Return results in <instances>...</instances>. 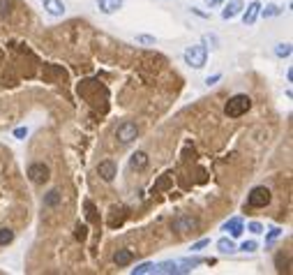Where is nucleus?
I'll list each match as a JSON object with an SVG mask.
<instances>
[{
  "label": "nucleus",
  "mask_w": 293,
  "mask_h": 275,
  "mask_svg": "<svg viewBox=\"0 0 293 275\" xmlns=\"http://www.w3.org/2000/svg\"><path fill=\"white\" fill-rule=\"evenodd\" d=\"M136 42H139V44H146V46H155L157 39L152 37V35H136Z\"/></svg>",
  "instance_id": "4be33fe9"
},
{
  "label": "nucleus",
  "mask_w": 293,
  "mask_h": 275,
  "mask_svg": "<svg viewBox=\"0 0 293 275\" xmlns=\"http://www.w3.org/2000/svg\"><path fill=\"white\" fill-rule=\"evenodd\" d=\"M208 245H210V238H201V241H196L194 245H192V252H199V250L208 248Z\"/></svg>",
  "instance_id": "393cba45"
},
{
  "label": "nucleus",
  "mask_w": 293,
  "mask_h": 275,
  "mask_svg": "<svg viewBox=\"0 0 293 275\" xmlns=\"http://www.w3.org/2000/svg\"><path fill=\"white\" fill-rule=\"evenodd\" d=\"M132 273H134V275L152 273V264H150V261H146V264H139V266H136V268H132Z\"/></svg>",
  "instance_id": "412c9836"
},
{
  "label": "nucleus",
  "mask_w": 293,
  "mask_h": 275,
  "mask_svg": "<svg viewBox=\"0 0 293 275\" xmlns=\"http://www.w3.org/2000/svg\"><path fill=\"white\" fill-rule=\"evenodd\" d=\"M123 0H97V10L102 14H115V12L123 10Z\"/></svg>",
  "instance_id": "1a4fd4ad"
},
{
  "label": "nucleus",
  "mask_w": 293,
  "mask_h": 275,
  "mask_svg": "<svg viewBox=\"0 0 293 275\" xmlns=\"http://www.w3.org/2000/svg\"><path fill=\"white\" fill-rule=\"evenodd\" d=\"M219 79H222V74H212V77L206 79V86H215V83H217Z\"/></svg>",
  "instance_id": "c85d7f7f"
},
{
  "label": "nucleus",
  "mask_w": 293,
  "mask_h": 275,
  "mask_svg": "<svg viewBox=\"0 0 293 275\" xmlns=\"http://www.w3.org/2000/svg\"><path fill=\"white\" fill-rule=\"evenodd\" d=\"M243 7H245L243 0H231V3H228V5L222 10V19H224V21H231V19H236L240 12H243Z\"/></svg>",
  "instance_id": "9d476101"
},
{
  "label": "nucleus",
  "mask_w": 293,
  "mask_h": 275,
  "mask_svg": "<svg viewBox=\"0 0 293 275\" xmlns=\"http://www.w3.org/2000/svg\"><path fill=\"white\" fill-rule=\"evenodd\" d=\"M185 63L190 67H194V70H201L203 65L208 63V49L203 44H196V46H187L185 49Z\"/></svg>",
  "instance_id": "f03ea898"
},
{
  "label": "nucleus",
  "mask_w": 293,
  "mask_h": 275,
  "mask_svg": "<svg viewBox=\"0 0 293 275\" xmlns=\"http://www.w3.org/2000/svg\"><path fill=\"white\" fill-rule=\"evenodd\" d=\"M86 210H88V220H95V206H92V201H86Z\"/></svg>",
  "instance_id": "cd10ccee"
},
{
  "label": "nucleus",
  "mask_w": 293,
  "mask_h": 275,
  "mask_svg": "<svg viewBox=\"0 0 293 275\" xmlns=\"http://www.w3.org/2000/svg\"><path fill=\"white\" fill-rule=\"evenodd\" d=\"M192 12H194V14H199V17H203V19H208V14H206V12H201V10H196V7H192Z\"/></svg>",
  "instance_id": "2f4dec72"
},
{
  "label": "nucleus",
  "mask_w": 293,
  "mask_h": 275,
  "mask_svg": "<svg viewBox=\"0 0 293 275\" xmlns=\"http://www.w3.org/2000/svg\"><path fill=\"white\" fill-rule=\"evenodd\" d=\"M60 204V192L58 190H51L46 197H44V206H58Z\"/></svg>",
  "instance_id": "a211bd4d"
},
{
  "label": "nucleus",
  "mask_w": 293,
  "mask_h": 275,
  "mask_svg": "<svg viewBox=\"0 0 293 275\" xmlns=\"http://www.w3.org/2000/svg\"><path fill=\"white\" fill-rule=\"evenodd\" d=\"M136 137H139V125L134 121H123L115 127V139L120 143H132Z\"/></svg>",
  "instance_id": "39448f33"
},
{
  "label": "nucleus",
  "mask_w": 293,
  "mask_h": 275,
  "mask_svg": "<svg viewBox=\"0 0 293 275\" xmlns=\"http://www.w3.org/2000/svg\"><path fill=\"white\" fill-rule=\"evenodd\" d=\"M148 162H150V160H148V155L143 153V150H136V153L132 155L130 167H132V169H136V171H143L148 167Z\"/></svg>",
  "instance_id": "ddd939ff"
},
{
  "label": "nucleus",
  "mask_w": 293,
  "mask_h": 275,
  "mask_svg": "<svg viewBox=\"0 0 293 275\" xmlns=\"http://www.w3.org/2000/svg\"><path fill=\"white\" fill-rule=\"evenodd\" d=\"M28 134V127H17V130H14V137L17 139H23Z\"/></svg>",
  "instance_id": "c756f323"
},
{
  "label": "nucleus",
  "mask_w": 293,
  "mask_h": 275,
  "mask_svg": "<svg viewBox=\"0 0 293 275\" xmlns=\"http://www.w3.org/2000/svg\"><path fill=\"white\" fill-rule=\"evenodd\" d=\"M256 248H259V243H256V241H245L243 245H240L243 252H256Z\"/></svg>",
  "instance_id": "b1692460"
},
{
  "label": "nucleus",
  "mask_w": 293,
  "mask_h": 275,
  "mask_svg": "<svg viewBox=\"0 0 293 275\" xmlns=\"http://www.w3.org/2000/svg\"><path fill=\"white\" fill-rule=\"evenodd\" d=\"M97 174H99V178H102V181L111 183L115 176H118V167H115V162L104 160V162H99V164H97Z\"/></svg>",
  "instance_id": "0eeeda50"
},
{
  "label": "nucleus",
  "mask_w": 293,
  "mask_h": 275,
  "mask_svg": "<svg viewBox=\"0 0 293 275\" xmlns=\"http://www.w3.org/2000/svg\"><path fill=\"white\" fill-rule=\"evenodd\" d=\"M199 217H194V215H178L173 222H171V231H175V234H190V231H196L199 229Z\"/></svg>",
  "instance_id": "20e7f679"
},
{
  "label": "nucleus",
  "mask_w": 293,
  "mask_h": 275,
  "mask_svg": "<svg viewBox=\"0 0 293 275\" xmlns=\"http://www.w3.org/2000/svg\"><path fill=\"white\" fill-rule=\"evenodd\" d=\"M86 238H88V227L76 225V241H86Z\"/></svg>",
  "instance_id": "5701e85b"
},
{
  "label": "nucleus",
  "mask_w": 293,
  "mask_h": 275,
  "mask_svg": "<svg viewBox=\"0 0 293 275\" xmlns=\"http://www.w3.org/2000/svg\"><path fill=\"white\" fill-rule=\"evenodd\" d=\"M261 14H263V17H279V14H282V7H277V5H266V10H263V7H261Z\"/></svg>",
  "instance_id": "6ab92c4d"
},
{
  "label": "nucleus",
  "mask_w": 293,
  "mask_h": 275,
  "mask_svg": "<svg viewBox=\"0 0 293 275\" xmlns=\"http://www.w3.org/2000/svg\"><path fill=\"white\" fill-rule=\"evenodd\" d=\"M291 44H288V42H286V44H284V42H282V44H277L275 46V56H277V58H288V56H291Z\"/></svg>",
  "instance_id": "f3484780"
},
{
  "label": "nucleus",
  "mask_w": 293,
  "mask_h": 275,
  "mask_svg": "<svg viewBox=\"0 0 293 275\" xmlns=\"http://www.w3.org/2000/svg\"><path fill=\"white\" fill-rule=\"evenodd\" d=\"M206 3H208V5H217L219 0H206Z\"/></svg>",
  "instance_id": "473e14b6"
},
{
  "label": "nucleus",
  "mask_w": 293,
  "mask_h": 275,
  "mask_svg": "<svg viewBox=\"0 0 293 275\" xmlns=\"http://www.w3.org/2000/svg\"><path fill=\"white\" fill-rule=\"evenodd\" d=\"M44 10L51 17H63L65 14V3L63 0H44Z\"/></svg>",
  "instance_id": "f8f14e48"
},
{
  "label": "nucleus",
  "mask_w": 293,
  "mask_h": 275,
  "mask_svg": "<svg viewBox=\"0 0 293 275\" xmlns=\"http://www.w3.org/2000/svg\"><path fill=\"white\" fill-rule=\"evenodd\" d=\"M250 109H252V97L250 95H245V93H238L226 102L224 114H226L228 118H240V116H245Z\"/></svg>",
  "instance_id": "f257e3e1"
},
{
  "label": "nucleus",
  "mask_w": 293,
  "mask_h": 275,
  "mask_svg": "<svg viewBox=\"0 0 293 275\" xmlns=\"http://www.w3.org/2000/svg\"><path fill=\"white\" fill-rule=\"evenodd\" d=\"M224 231H228L233 238H238L243 234V220L240 217H231L228 222H224Z\"/></svg>",
  "instance_id": "4468645a"
},
{
  "label": "nucleus",
  "mask_w": 293,
  "mask_h": 275,
  "mask_svg": "<svg viewBox=\"0 0 293 275\" xmlns=\"http://www.w3.org/2000/svg\"><path fill=\"white\" fill-rule=\"evenodd\" d=\"M132 261H134V252H132V250H127V248L118 250V252L113 254V264L118 266V268H125V266H130Z\"/></svg>",
  "instance_id": "9b49d317"
},
{
  "label": "nucleus",
  "mask_w": 293,
  "mask_h": 275,
  "mask_svg": "<svg viewBox=\"0 0 293 275\" xmlns=\"http://www.w3.org/2000/svg\"><path fill=\"white\" fill-rule=\"evenodd\" d=\"M49 176H51V171L44 162H33V164L28 167V178H30L35 185H44V183L49 181Z\"/></svg>",
  "instance_id": "423d86ee"
},
{
  "label": "nucleus",
  "mask_w": 293,
  "mask_h": 275,
  "mask_svg": "<svg viewBox=\"0 0 293 275\" xmlns=\"http://www.w3.org/2000/svg\"><path fill=\"white\" fill-rule=\"evenodd\" d=\"M12 241H14V231H12L10 227H3V229H0V248H3V245H10Z\"/></svg>",
  "instance_id": "dca6fc26"
},
{
  "label": "nucleus",
  "mask_w": 293,
  "mask_h": 275,
  "mask_svg": "<svg viewBox=\"0 0 293 275\" xmlns=\"http://www.w3.org/2000/svg\"><path fill=\"white\" fill-rule=\"evenodd\" d=\"M203 46H206V49H208V46H210V49H217L219 39L215 37V35H203Z\"/></svg>",
  "instance_id": "aec40b11"
},
{
  "label": "nucleus",
  "mask_w": 293,
  "mask_h": 275,
  "mask_svg": "<svg viewBox=\"0 0 293 275\" xmlns=\"http://www.w3.org/2000/svg\"><path fill=\"white\" fill-rule=\"evenodd\" d=\"M279 236H282V229H279V227H275V229H270V234H268L266 243H272L275 238H279Z\"/></svg>",
  "instance_id": "a878e982"
},
{
  "label": "nucleus",
  "mask_w": 293,
  "mask_h": 275,
  "mask_svg": "<svg viewBox=\"0 0 293 275\" xmlns=\"http://www.w3.org/2000/svg\"><path fill=\"white\" fill-rule=\"evenodd\" d=\"M217 248H219V252H222V254H231V252H236V243L231 241V238H219Z\"/></svg>",
  "instance_id": "2eb2a0df"
},
{
  "label": "nucleus",
  "mask_w": 293,
  "mask_h": 275,
  "mask_svg": "<svg viewBox=\"0 0 293 275\" xmlns=\"http://www.w3.org/2000/svg\"><path fill=\"white\" fill-rule=\"evenodd\" d=\"M270 199H272V194L268 187L256 185V187H252V192L247 194V206H250V208H266V206L270 204Z\"/></svg>",
  "instance_id": "7ed1b4c3"
},
{
  "label": "nucleus",
  "mask_w": 293,
  "mask_h": 275,
  "mask_svg": "<svg viewBox=\"0 0 293 275\" xmlns=\"http://www.w3.org/2000/svg\"><path fill=\"white\" fill-rule=\"evenodd\" d=\"M166 185H168V176H164L162 181H159L157 185H155V190H164V187H166Z\"/></svg>",
  "instance_id": "7c9ffc66"
},
{
  "label": "nucleus",
  "mask_w": 293,
  "mask_h": 275,
  "mask_svg": "<svg viewBox=\"0 0 293 275\" xmlns=\"http://www.w3.org/2000/svg\"><path fill=\"white\" fill-rule=\"evenodd\" d=\"M259 14H261V3H259V0H254V3H250L247 10L243 12V23H245V26H254V21L259 19Z\"/></svg>",
  "instance_id": "6e6552de"
},
{
  "label": "nucleus",
  "mask_w": 293,
  "mask_h": 275,
  "mask_svg": "<svg viewBox=\"0 0 293 275\" xmlns=\"http://www.w3.org/2000/svg\"><path fill=\"white\" fill-rule=\"evenodd\" d=\"M250 231L252 234H261V231H263V225H261V222H250Z\"/></svg>",
  "instance_id": "bb28decb"
}]
</instances>
